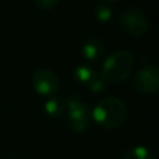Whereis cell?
<instances>
[{
    "mask_svg": "<svg viewBox=\"0 0 159 159\" xmlns=\"http://www.w3.org/2000/svg\"><path fill=\"white\" fill-rule=\"evenodd\" d=\"M94 17L99 22H108L112 19V9L106 5H97L94 7Z\"/></svg>",
    "mask_w": 159,
    "mask_h": 159,
    "instance_id": "obj_11",
    "label": "cell"
},
{
    "mask_svg": "<svg viewBox=\"0 0 159 159\" xmlns=\"http://www.w3.org/2000/svg\"><path fill=\"white\" fill-rule=\"evenodd\" d=\"M133 87L143 94H152L159 89V72L153 65L144 66L133 77Z\"/></svg>",
    "mask_w": 159,
    "mask_h": 159,
    "instance_id": "obj_5",
    "label": "cell"
},
{
    "mask_svg": "<svg viewBox=\"0 0 159 159\" xmlns=\"http://www.w3.org/2000/svg\"><path fill=\"white\" fill-rule=\"evenodd\" d=\"M92 117L101 127L116 129L125 123L128 118V107L119 98L107 97L96 104L92 111Z\"/></svg>",
    "mask_w": 159,
    "mask_h": 159,
    "instance_id": "obj_1",
    "label": "cell"
},
{
    "mask_svg": "<svg viewBox=\"0 0 159 159\" xmlns=\"http://www.w3.org/2000/svg\"><path fill=\"white\" fill-rule=\"evenodd\" d=\"M103 52H104V43L102 39L98 36H89L82 46V55L88 61L99 60Z\"/></svg>",
    "mask_w": 159,
    "mask_h": 159,
    "instance_id": "obj_7",
    "label": "cell"
},
{
    "mask_svg": "<svg viewBox=\"0 0 159 159\" xmlns=\"http://www.w3.org/2000/svg\"><path fill=\"white\" fill-rule=\"evenodd\" d=\"M122 159H154V157L148 148L142 145H135L128 148L123 153Z\"/></svg>",
    "mask_w": 159,
    "mask_h": 159,
    "instance_id": "obj_10",
    "label": "cell"
},
{
    "mask_svg": "<svg viewBox=\"0 0 159 159\" xmlns=\"http://www.w3.org/2000/svg\"><path fill=\"white\" fill-rule=\"evenodd\" d=\"M34 1L36 7L41 11H51L60 2V0H34Z\"/></svg>",
    "mask_w": 159,
    "mask_h": 159,
    "instance_id": "obj_12",
    "label": "cell"
},
{
    "mask_svg": "<svg viewBox=\"0 0 159 159\" xmlns=\"http://www.w3.org/2000/svg\"><path fill=\"white\" fill-rule=\"evenodd\" d=\"M134 67V57L130 51L118 50L111 53L101 67V78L104 82L118 83L124 81Z\"/></svg>",
    "mask_w": 159,
    "mask_h": 159,
    "instance_id": "obj_2",
    "label": "cell"
},
{
    "mask_svg": "<svg viewBox=\"0 0 159 159\" xmlns=\"http://www.w3.org/2000/svg\"><path fill=\"white\" fill-rule=\"evenodd\" d=\"M88 88H89V91L93 92V93H101V92H103L104 88H106V82H104L101 77L97 76V77L88 84Z\"/></svg>",
    "mask_w": 159,
    "mask_h": 159,
    "instance_id": "obj_13",
    "label": "cell"
},
{
    "mask_svg": "<svg viewBox=\"0 0 159 159\" xmlns=\"http://www.w3.org/2000/svg\"><path fill=\"white\" fill-rule=\"evenodd\" d=\"M31 83L36 93L46 97L53 96L60 88V81L56 73L48 68L36 70L31 77Z\"/></svg>",
    "mask_w": 159,
    "mask_h": 159,
    "instance_id": "obj_6",
    "label": "cell"
},
{
    "mask_svg": "<svg viewBox=\"0 0 159 159\" xmlns=\"http://www.w3.org/2000/svg\"><path fill=\"white\" fill-rule=\"evenodd\" d=\"M65 102H66V112L68 118V127L76 133H81L86 130L91 118L89 106L78 97H70Z\"/></svg>",
    "mask_w": 159,
    "mask_h": 159,
    "instance_id": "obj_4",
    "label": "cell"
},
{
    "mask_svg": "<svg viewBox=\"0 0 159 159\" xmlns=\"http://www.w3.org/2000/svg\"><path fill=\"white\" fill-rule=\"evenodd\" d=\"M45 112L53 118L61 117L66 112V102L61 97H50L45 102Z\"/></svg>",
    "mask_w": 159,
    "mask_h": 159,
    "instance_id": "obj_9",
    "label": "cell"
},
{
    "mask_svg": "<svg viewBox=\"0 0 159 159\" xmlns=\"http://www.w3.org/2000/svg\"><path fill=\"white\" fill-rule=\"evenodd\" d=\"M103 1H108V2H116V1H118V0H103Z\"/></svg>",
    "mask_w": 159,
    "mask_h": 159,
    "instance_id": "obj_14",
    "label": "cell"
},
{
    "mask_svg": "<svg viewBox=\"0 0 159 159\" xmlns=\"http://www.w3.org/2000/svg\"><path fill=\"white\" fill-rule=\"evenodd\" d=\"M118 24L125 34L133 37L143 36L149 27V21L147 15L139 7H135V6L125 7L119 14Z\"/></svg>",
    "mask_w": 159,
    "mask_h": 159,
    "instance_id": "obj_3",
    "label": "cell"
},
{
    "mask_svg": "<svg viewBox=\"0 0 159 159\" xmlns=\"http://www.w3.org/2000/svg\"><path fill=\"white\" fill-rule=\"evenodd\" d=\"M97 76L98 75H97L96 70L92 66L86 65V63L78 65L73 71V80L77 83L82 84V86H87V87Z\"/></svg>",
    "mask_w": 159,
    "mask_h": 159,
    "instance_id": "obj_8",
    "label": "cell"
}]
</instances>
